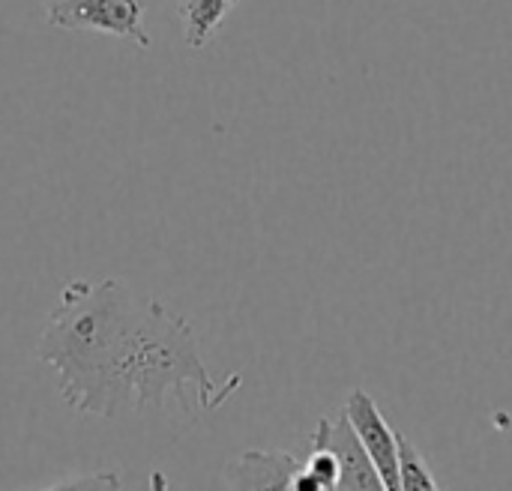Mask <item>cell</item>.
Here are the masks:
<instances>
[{
	"instance_id": "cell-1",
	"label": "cell",
	"mask_w": 512,
	"mask_h": 491,
	"mask_svg": "<svg viewBox=\"0 0 512 491\" xmlns=\"http://www.w3.org/2000/svg\"><path fill=\"white\" fill-rule=\"evenodd\" d=\"M36 357L57 372L63 402L90 417L120 420L165 399L201 411L222 408L240 375L216 381L192 324L153 297H138L123 279H75L48 312Z\"/></svg>"
},
{
	"instance_id": "cell-2",
	"label": "cell",
	"mask_w": 512,
	"mask_h": 491,
	"mask_svg": "<svg viewBox=\"0 0 512 491\" xmlns=\"http://www.w3.org/2000/svg\"><path fill=\"white\" fill-rule=\"evenodd\" d=\"M147 0H48L45 18L60 30H90L129 39L150 48V33L144 27Z\"/></svg>"
},
{
	"instance_id": "cell-3",
	"label": "cell",
	"mask_w": 512,
	"mask_h": 491,
	"mask_svg": "<svg viewBox=\"0 0 512 491\" xmlns=\"http://www.w3.org/2000/svg\"><path fill=\"white\" fill-rule=\"evenodd\" d=\"M345 420L351 423L360 447L366 450L369 462L375 465L378 477L384 480L387 491H402L399 486V444L396 429L384 420L375 399L366 390H354L345 402Z\"/></svg>"
},
{
	"instance_id": "cell-4",
	"label": "cell",
	"mask_w": 512,
	"mask_h": 491,
	"mask_svg": "<svg viewBox=\"0 0 512 491\" xmlns=\"http://www.w3.org/2000/svg\"><path fill=\"white\" fill-rule=\"evenodd\" d=\"M300 465L288 450H246L225 465V489L294 491Z\"/></svg>"
},
{
	"instance_id": "cell-5",
	"label": "cell",
	"mask_w": 512,
	"mask_h": 491,
	"mask_svg": "<svg viewBox=\"0 0 512 491\" xmlns=\"http://www.w3.org/2000/svg\"><path fill=\"white\" fill-rule=\"evenodd\" d=\"M318 432L327 438V444L336 450L339 456V483H336V491H387L384 480L378 477L375 465L369 462L366 450L360 447L351 423L345 420V414L333 423V420H321L318 423Z\"/></svg>"
},
{
	"instance_id": "cell-6",
	"label": "cell",
	"mask_w": 512,
	"mask_h": 491,
	"mask_svg": "<svg viewBox=\"0 0 512 491\" xmlns=\"http://www.w3.org/2000/svg\"><path fill=\"white\" fill-rule=\"evenodd\" d=\"M237 0H180V24H183V42L192 51H201L222 27V21L231 15Z\"/></svg>"
},
{
	"instance_id": "cell-7",
	"label": "cell",
	"mask_w": 512,
	"mask_h": 491,
	"mask_svg": "<svg viewBox=\"0 0 512 491\" xmlns=\"http://www.w3.org/2000/svg\"><path fill=\"white\" fill-rule=\"evenodd\" d=\"M396 444H399V486L402 491H441L423 453L402 432H396Z\"/></svg>"
},
{
	"instance_id": "cell-8",
	"label": "cell",
	"mask_w": 512,
	"mask_h": 491,
	"mask_svg": "<svg viewBox=\"0 0 512 491\" xmlns=\"http://www.w3.org/2000/svg\"><path fill=\"white\" fill-rule=\"evenodd\" d=\"M42 491H123V480L117 471H96V474L66 480V483H57V486Z\"/></svg>"
},
{
	"instance_id": "cell-9",
	"label": "cell",
	"mask_w": 512,
	"mask_h": 491,
	"mask_svg": "<svg viewBox=\"0 0 512 491\" xmlns=\"http://www.w3.org/2000/svg\"><path fill=\"white\" fill-rule=\"evenodd\" d=\"M150 491H171L168 477H165L162 471H153V474H150Z\"/></svg>"
}]
</instances>
